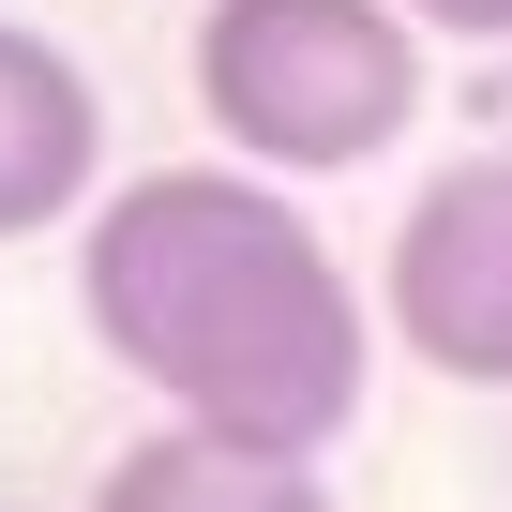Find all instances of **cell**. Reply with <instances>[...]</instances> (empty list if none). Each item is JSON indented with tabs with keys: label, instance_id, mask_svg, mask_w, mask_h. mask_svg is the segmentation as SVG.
<instances>
[{
	"label": "cell",
	"instance_id": "6da1fadb",
	"mask_svg": "<svg viewBox=\"0 0 512 512\" xmlns=\"http://www.w3.org/2000/svg\"><path fill=\"white\" fill-rule=\"evenodd\" d=\"M76 302L166 422L332 452L362 422V272L272 166H136L76 226Z\"/></svg>",
	"mask_w": 512,
	"mask_h": 512
},
{
	"label": "cell",
	"instance_id": "7a4b0ae2",
	"mask_svg": "<svg viewBox=\"0 0 512 512\" xmlns=\"http://www.w3.org/2000/svg\"><path fill=\"white\" fill-rule=\"evenodd\" d=\"M196 121L226 166L332 181L422 121V16L407 0H196Z\"/></svg>",
	"mask_w": 512,
	"mask_h": 512
},
{
	"label": "cell",
	"instance_id": "3957f363",
	"mask_svg": "<svg viewBox=\"0 0 512 512\" xmlns=\"http://www.w3.org/2000/svg\"><path fill=\"white\" fill-rule=\"evenodd\" d=\"M377 317L452 392H512V136L407 196V226L377 256Z\"/></svg>",
	"mask_w": 512,
	"mask_h": 512
},
{
	"label": "cell",
	"instance_id": "277c9868",
	"mask_svg": "<svg viewBox=\"0 0 512 512\" xmlns=\"http://www.w3.org/2000/svg\"><path fill=\"white\" fill-rule=\"evenodd\" d=\"M91 196H106V91L31 16H0V241L91 226Z\"/></svg>",
	"mask_w": 512,
	"mask_h": 512
},
{
	"label": "cell",
	"instance_id": "5b68a950",
	"mask_svg": "<svg viewBox=\"0 0 512 512\" xmlns=\"http://www.w3.org/2000/svg\"><path fill=\"white\" fill-rule=\"evenodd\" d=\"M91 512H332L317 452H256V437H211V422H151L106 452Z\"/></svg>",
	"mask_w": 512,
	"mask_h": 512
},
{
	"label": "cell",
	"instance_id": "8992f818",
	"mask_svg": "<svg viewBox=\"0 0 512 512\" xmlns=\"http://www.w3.org/2000/svg\"><path fill=\"white\" fill-rule=\"evenodd\" d=\"M422 31H452V46H512V0H407Z\"/></svg>",
	"mask_w": 512,
	"mask_h": 512
}]
</instances>
